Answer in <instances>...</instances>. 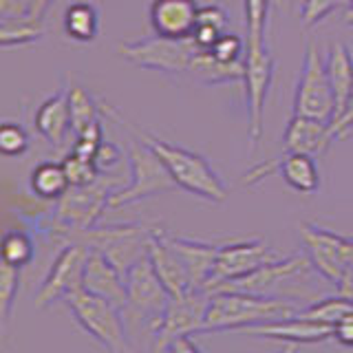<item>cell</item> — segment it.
I'll return each mask as SVG.
<instances>
[{
    "mask_svg": "<svg viewBox=\"0 0 353 353\" xmlns=\"http://www.w3.org/2000/svg\"><path fill=\"white\" fill-rule=\"evenodd\" d=\"M301 312V307L285 298L259 296L248 292H212L210 294L203 334L241 331L254 325L272 323Z\"/></svg>",
    "mask_w": 353,
    "mask_h": 353,
    "instance_id": "cell-1",
    "label": "cell"
},
{
    "mask_svg": "<svg viewBox=\"0 0 353 353\" xmlns=\"http://www.w3.org/2000/svg\"><path fill=\"white\" fill-rule=\"evenodd\" d=\"M139 137L143 141H148V146L159 154V159L165 163V168H168L176 188H181V190L190 192L199 199H205L210 203L225 201L228 188L223 179L214 172V168L201 154L185 150L181 146H174V143H168L163 139H157L150 132L139 130Z\"/></svg>",
    "mask_w": 353,
    "mask_h": 353,
    "instance_id": "cell-2",
    "label": "cell"
},
{
    "mask_svg": "<svg viewBox=\"0 0 353 353\" xmlns=\"http://www.w3.org/2000/svg\"><path fill=\"white\" fill-rule=\"evenodd\" d=\"M154 234V228L139 223L121 225H95L88 230L73 232L66 239L69 243H82L88 250H95L115 265L126 276V272L137 261L148 256V248Z\"/></svg>",
    "mask_w": 353,
    "mask_h": 353,
    "instance_id": "cell-3",
    "label": "cell"
},
{
    "mask_svg": "<svg viewBox=\"0 0 353 353\" xmlns=\"http://www.w3.org/2000/svg\"><path fill=\"white\" fill-rule=\"evenodd\" d=\"M75 323L80 325L95 342H99L108 353H132L128 342V331L124 323V312L106 298H99L84 287L66 298Z\"/></svg>",
    "mask_w": 353,
    "mask_h": 353,
    "instance_id": "cell-4",
    "label": "cell"
},
{
    "mask_svg": "<svg viewBox=\"0 0 353 353\" xmlns=\"http://www.w3.org/2000/svg\"><path fill=\"white\" fill-rule=\"evenodd\" d=\"M119 188L124 185H119L117 179L102 174L88 185H71L58 199V208H55V221L60 225V234L66 239L73 232L95 228L110 205V196Z\"/></svg>",
    "mask_w": 353,
    "mask_h": 353,
    "instance_id": "cell-5",
    "label": "cell"
},
{
    "mask_svg": "<svg viewBox=\"0 0 353 353\" xmlns=\"http://www.w3.org/2000/svg\"><path fill=\"white\" fill-rule=\"evenodd\" d=\"M128 163H130V181L128 185L119 188L110 196L108 210H117L135 201H141V199L176 190V183L170 176L168 168H165V163L148 146V141H143L141 137L139 141L137 139L128 141Z\"/></svg>",
    "mask_w": 353,
    "mask_h": 353,
    "instance_id": "cell-6",
    "label": "cell"
},
{
    "mask_svg": "<svg viewBox=\"0 0 353 353\" xmlns=\"http://www.w3.org/2000/svg\"><path fill=\"white\" fill-rule=\"evenodd\" d=\"M199 47L194 38H163V36H148L137 42H119L117 55L126 62L139 66V69L157 71L165 75H185L190 71Z\"/></svg>",
    "mask_w": 353,
    "mask_h": 353,
    "instance_id": "cell-7",
    "label": "cell"
},
{
    "mask_svg": "<svg viewBox=\"0 0 353 353\" xmlns=\"http://www.w3.org/2000/svg\"><path fill=\"white\" fill-rule=\"evenodd\" d=\"M245 95H248V135L250 148L254 150L263 139L265 128V102H268L272 80H274V58L268 49V38H248L245 40Z\"/></svg>",
    "mask_w": 353,
    "mask_h": 353,
    "instance_id": "cell-8",
    "label": "cell"
},
{
    "mask_svg": "<svg viewBox=\"0 0 353 353\" xmlns=\"http://www.w3.org/2000/svg\"><path fill=\"white\" fill-rule=\"evenodd\" d=\"M294 115L314 117L329 124L336 117V95L327 75L325 58L314 42L305 44L303 66L294 93Z\"/></svg>",
    "mask_w": 353,
    "mask_h": 353,
    "instance_id": "cell-9",
    "label": "cell"
},
{
    "mask_svg": "<svg viewBox=\"0 0 353 353\" xmlns=\"http://www.w3.org/2000/svg\"><path fill=\"white\" fill-rule=\"evenodd\" d=\"M124 279H126V294H128L126 316L137 318L152 336V331L163 320L172 296L161 283L159 274L154 272L148 256L132 265Z\"/></svg>",
    "mask_w": 353,
    "mask_h": 353,
    "instance_id": "cell-10",
    "label": "cell"
},
{
    "mask_svg": "<svg viewBox=\"0 0 353 353\" xmlns=\"http://www.w3.org/2000/svg\"><path fill=\"white\" fill-rule=\"evenodd\" d=\"M303 252L307 254L314 270L329 285H338L342 274L353 261V236H342L316 223L301 225Z\"/></svg>",
    "mask_w": 353,
    "mask_h": 353,
    "instance_id": "cell-11",
    "label": "cell"
},
{
    "mask_svg": "<svg viewBox=\"0 0 353 353\" xmlns=\"http://www.w3.org/2000/svg\"><path fill=\"white\" fill-rule=\"evenodd\" d=\"M210 292L194 290L181 298H172L159 327L152 331L150 353H163L176 338L203 334Z\"/></svg>",
    "mask_w": 353,
    "mask_h": 353,
    "instance_id": "cell-12",
    "label": "cell"
},
{
    "mask_svg": "<svg viewBox=\"0 0 353 353\" xmlns=\"http://www.w3.org/2000/svg\"><path fill=\"white\" fill-rule=\"evenodd\" d=\"M88 248L82 243H66L55 256L47 276L36 294V307L44 309L58 301H66L71 294L84 287V265Z\"/></svg>",
    "mask_w": 353,
    "mask_h": 353,
    "instance_id": "cell-13",
    "label": "cell"
},
{
    "mask_svg": "<svg viewBox=\"0 0 353 353\" xmlns=\"http://www.w3.org/2000/svg\"><path fill=\"white\" fill-rule=\"evenodd\" d=\"M279 259H281V254L261 239L225 243V245L219 248L214 274H212V281H210L208 292H214L216 287L223 283L243 279V276L256 272L263 265L279 261Z\"/></svg>",
    "mask_w": 353,
    "mask_h": 353,
    "instance_id": "cell-14",
    "label": "cell"
},
{
    "mask_svg": "<svg viewBox=\"0 0 353 353\" xmlns=\"http://www.w3.org/2000/svg\"><path fill=\"white\" fill-rule=\"evenodd\" d=\"M236 334L263 340H279L285 342V345H316V342L334 338V327L327 323H318V320L303 318L301 314H294L287 318L272 320V323L241 329Z\"/></svg>",
    "mask_w": 353,
    "mask_h": 353,
    "instance_id": "cell-15",
    "label": "cell"
},
{
    "mask_svg": "<svg viewBox=\"0 0 353 353\" xmlns=\"http://www.w3.org/2000/svg\"><path fill=\"white\" fill-rule=\"evenodd\" d=\"M148 259L172 298H181L185 294L194 292L190 274H188L181 256L170 245L168 232L165 230L154 228V234H152L150 248H148Z\"/></svg>",
    "mask_w": 353,
    "mask_h": 353,
    "instance_id": "cell-16",
    "label": "cell"
},
{
    "mask_svg": "<svg viewBox=\"0 0 353 353\" xmlns=\"http://www.w3.org/2000/svg\"><path fill=\"white\" fill-rule=\"evenodd\" d=\"M84 290L99 298H106L126 314L128 294H126V279L104 254L88 250V259L84 265Z\"/></svg>",
    "mask_w": 353,
    "mask_h": 353,
    "instance_id": "cell-17",
    "label": "cell"
},
{
    "mask_svg": "<svg viewBox=\"0 0 353 353\" xmlns=\"http://www.w3.org/2000/svg\"><path fill=\"white\" fill-rule=\"evenodd\" d=\"M196 0H152L150 25L163 38H190L199 20Z\"/></svg>",
    "mask_w": 353,
    "mask_h": 353,
    "instance_id": "cell-18",
    "label": "cell"
},
{
    "mask_svg": "<svg viewBox=\"0 0 353 353\" xmlns=\"http://www.w3.org/2000/svg\"><path fill=\"white\" fill-rule=\"evenodd\" d=\"M168 241L174 248V252L179 254L188 274H190V281L194 290H205L210 287L214 274V265L219 256V248L214 243H205V241H194V239H185V236H174L168 232Z\"/></svg>",
    "mask_w": 353,
    "mask_h": 353,
    "instance_id": "cell-19",
    "label": "cell"
},
{
    "mask_svg": "<svg viewBox=\"0 0 353 353\" xmlns=\"http://www.w3.org/2000/svg\"><path fill=\"white\" fill-rule=\"evenodd\" d=\"M331 141H334V137H331L329 121L294 115L285 128L283 146L285 152H305L314 157V154H323Z\"/></svg>",
    "mask_w": 353,
    "mask_h": 353,
    "instance_id": "cell-20",
    "label": "cell"
},
{
    "mask_svg": "<svg viewBox=\"0 0 353 353\" xmlns=\"http://www.w3.org/2000/svg\"><path fill=\"white\" fill-rule=\"evenodd\" d=\"M36 128L40 135L51 141L53 146H62L66 141L71 124V108H69V88H62L55 95L47 97L36 110Z\"/></svg>",
    "mask_w": 353,
    "mask_h": 353,
    "instance_id": "cell-21",
    "label": "cell"
},
{
    "mask_svg": "<svg viewBox=\"0 0 353 353\" xmlns=\"http://www.w3.org/2000/svg\"><path fill=\"white\" fill-rule=\"evenodd\" d=\"M325 66H327L331 88H334V95H336V117H334L336 121L342 117V113L347 110L353 97V55L342 42H334L327 49ZM334 121H331V124H334Z\"/></svg>",
    "mask_w": 353,
    "mask_h": 353,
    "instance_id": "cell-22",
    "label": "cell"
},
{
    "mask_svg": "<svg viewBox=\"0 0 353 353\" xmlns=\"http://www.w3.org/2000/svg\"><path fill=\"white\" fill-rule=\"evenodd\" d=\"M279 174L296 192L314 194L320 190V172L312 154L285 152L283 157H279Z\"/></svg>",
    "mask_w": 353,
    "mask_h": 353,
    "instance_id": "cell-23",
    "label": "cell"
},
{
    "mask_svg": "<svg viewBox=\"0 0 353 353\" xmlns=\"http://www.w3.org/2000/svg\"><path fill=\"white\" fill-rule=\"evenodd\" d=\"M64 33L75 42H93L99 31V11L93 3L77 0L64 11Z\"/></svg>",
    "mask_w": 353,
    "mask_h": 353,
    "instance_id": "cell-24",
    "label": "cell"
},
{
    "mask_svg": "<svg viewBox=\"0 0 353 353\" xmlns=\"http://www.w3.org/2000/svg\"><path fill=\"white\" fill-rule=\"evenodd\" d=\"M29 185L40 199H47V201H58V199L71 188L62 161L60 163L44 161V163L36 165L31 172Z\"/></svg>",
    "mask_w": 353,
    "mask_h": 353,
    "instance_id": "cell-25",
    "label": "cell"
},
{
    "mask_svg": "<svg viewBox=\"0 0 353 353\" xmlns=\"http://www.w3.org/2000/svg\"><path fill=\"white\" fill-rule=\"evenodd\" d=\"M44 36L42 20L33 18H3L0 20V42L3 47H27Z\"/></svg>",
    "mask_w": 353,
    "mask_h": 353,
    "instance_id": "cell-26",
    "label": "cell"
},
{
    "mask_svg": "<svg viewBox=\"0 0 353 353\" xmlns=\"http://www.w3.org/2000/svg\"><path fill=\"white\" fill-rule=\"evenodd\" d=\"M69 108H71V124L75 135H80L86 128L97 124L99 110H102V106L95 102L93 95L82 86L69 88Z\"/></svg>",
    "mask_w": 353,
    "mask_h": 353,
    "instance_id": "cell-27",
    "label": "cell"
},
{
    "mask_svg": "<svg viewBox=\"0 0 353 353\" xmlns=\"http://www.w3.org/2000/svg\"><path fill=\"white\" fill-rule=\"evenodd\" d=\"M33 254H36V248H33V241L29 234L20 230H11L3 236V261L9 265H16V268H25L33 261Z\"/></svg>",
    "mask_w": 353,
    "mask_h": 353,
    "instance_id": "cell-28",
    "label": "cell"
},
{
    "mask_svg": "<svg viewBox=\"0 0 353 353\" xmlns=\"http://www.w3.org/2000/svg\"><path fill=\"white\" fill-rule=\"evenodd\" d=\"M18 290H20V268L3 261V265H0V316H3L5 325L11 318V309H14V303L18 298Z\"/></svg>",
    "mask_w": 353,
    "mask_h": 353,
    "instance_id": "cell-29",
    "label": "cell"
},
{
    "mask_svg": "<svg viewBox=\"0 0 353 353\" xmlns=\"http://www.w3.org/2000/svg\"><path fill=\"white\" fill-rule=\"evenodd\" d=\"M62 165H64L66 176H69L71 185H88V183H93L99 174H102L97 165H95V161L77 157L75 152L66 154V157L62 159Z\"/></svg>",
    "mask_w": 353,
    "mask_h": 353,
    "instance_id": "cell-30",
    "label": "cell"
},
{
    "mask_svg": "<svg viewBox=\"0 0 353 353\" xmlns=\"http://www.w3.org/2000/svg\"><path fill=\"white\" fill-rule=\"evenodd\" d=\"M29 148V135L27 130L20 124L14 121H5L0 126V150H3L5 157H20L25 154Z\"/></svg>",
    "mask_w": 353,
    "mask_h": 353,
    "instance_id": "cell-31",
    "label": "cell"
},
{
    "mask_svg": "<svg viewBox=\"0 0 353 353\" xmlns=\"http://www.w3.org/2000/svg\"><path fill=\"white\" fill-rule=\"evenodd\" d=\"M347 3V0H305L301 9V18L305 27H314L320 20H325L338 5Z\"/></svg>",
    "mask_w": 353,
    "mask_h": 353,
    "instance_id": "cell-32",
    "label": "cell"
},
{
    "mask_svg": "<svg viewBox=\"0 0 353 353\" xmlns=\"http://www.w3.org/2000/svg\"><path fill=\"white\" fill-rule=\"evenodd\" d=\"M245 51V44L234 33H223L212 47L214 58L221 62H241V55Z\"/></svg>",
    "mask_w": 353,
    "mask_h": 353,
    "instance_id": "cell-33",
    "label": "cell"
},
{
    "mask_svg": "<svg viewBox=\"0 0 353 353\" xmlns=\"http://www.w3.org/2000/svg\"><path fill=\"white\" fill-rule=\"evenodd\" d=\"M121 161V150L115 146V143L110 141H102V146H99L97 154H95V165L99 168V172H108L110 168H115V165Z\"/></svg>",
    "mask_w": 353,
    "mask_h": 353,
    "instance_id": "cell-34",
    "label": "cell"
},
{
    "mask_svg": "<svg viewBox=\"0 0 353 353\" xmlns=\"http://www.w3.org/2000/svg\"><path fill=\"white\" fill-rule=\"evenodd\" d=\"M196 22H208V25H216L221 29H225L228 14L219 5H208V7L199 9V20Z\"/></svg>",
    "mask_w": 353,
    "mask_h": 353,
    "instance_id": "cell-35",
    "label": "cell"
},
{
    "mask_svg": "<svg viewBox=\"0 0 353 353\" xmlns=\"http://www.w3.org/2000/svg\"><path fill=\"white\" fill-rule=\"evenodd\" d=\"M334 338L340 342V345L353 349V314L340 318L334 325Z\"/></svg>",
    "mask_w": 353,
    "mask_h": 353,
    "instance_id": "cell-36",
    "label": "cell"
},
{
    "mask_svg": "<svg viewBox=\"0 0 353 353\" xmlns=\"http://www.w3.org/2000/svg\"><path fill=\"white\" fill-rule=\"evenodd\" d=\"M351 128H353V97H351L347 110L342 113V117L336 119L334 124H331V137H334V141L336 139H342Z\"/></svg>",
    "mask_w": 353,
    "mask_h": 353,
    "instance_id": "cell-37",
    "label": "cell"
},
{
    "mask_svg": "<svg viewBox=\"0 0 353 353\" xmlns=\"http://www.w3.org/2000/svg\"><path fill=\"white\" fill-rule=\"evenodd\" d=\"M168 353H203V351L194 342L192 336H183V338H176L172 342V345L168 347Z\"/></svg>",
    "mask_w": 353,
    "mask_h": 353,
    "instance_id": "cell-38",
    "label": "cell"
},
{
    "mask_svg": "<svg viewBox=\"0 0 353 353\" xmlns=\"http://www.w3.org/2000/svg\"><path fill=\"white\" fill-rule=\"evenodd\" d=\"M336 292H338L340 296L351 298V301H353V261L349 263V268L345 270V274H342L340 283L336 285Z\"/></svg>",
    "mask_w": 353,
    "mask_h": 353,
    "instance_id": "cell-39",
    "label": "cell"
},
{
    "mask_svg": "<svg viewBox=\"0 0 353 353\" xmlns=\"http://www.w3.org/2000/svg\"><path fill=\"white\" fill-rule=\"evenodd\" d=\"M51 5V0H36V18L42 20L44 18V11Z\"/></svg>",
    "mask_w": 353,
    "mask_h": 353,
    "instance_id": "cell-40",
    "label": "cell"
},
{
    "mask_svg": "<svg viewBox=\"0 0 353 353\" xmlns=\"http://www.w3.org/2000/svg\"><path fill=\"white\" fill-rule=\"evenodd\" d=\"M279 353H298V345H283Z\"/></svg>",
    "mask_w": 353,
    "mask_h": 353,
    "instance_id": "cell-41",
    "label": "cell"
},
{
    "mask_svg": "<svg viewBox=\"0 0 353 353\" xmlns=\"http://www.w3.org/2000/svg\"><path fill=\"white\" fill-rule=\"evenodd\" d=\"M290 3H292V0H272V5H274V7H287Z\"/></svg>",
    "mask_w": 353,
    "mask_h": 353,
    "instance_id": "cell-42",
    "label": "cell"
},
{
    "mask_svg": "<svg viewBox=\"0 0 353 353\" xmlns=\"http://www.w3.org/2000/svg\"><path fill=\"white\" fill-rule=\"evenodd\" d=\"M345 22H347V25H353V7H349L347 16H345Z\"/></svg>",
    "mask_w": 353,
    "mask_h": 353,
    "instance_id": "cell-43",
    "label": "cell"
},
{
    "mask_svg": "<svg viewBox=\"0 0 353 353\" xmlns=\"http://www.w3.org/2000/svg\"><path fill=\"white\" fill-rule=\"evenodd\" d=\"M347 3H349V7H353V0H347Z\"/></svg>",
    "mask_w": 353,
    "mask_h": 353,
    "instance_id": "cell-44",
    "label": "cell"
}]
</instances>
